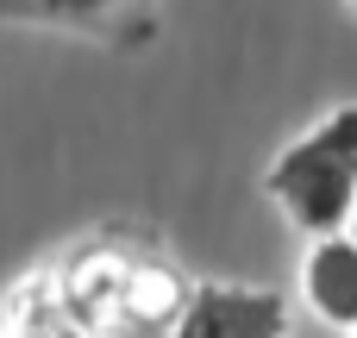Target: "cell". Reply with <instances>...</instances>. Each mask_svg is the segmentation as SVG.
I'll list each match as a JSON object with an SVG mask.
<instances>
[{"label": "cell", "instance_id": "obj_1", "mask_svg": "<svg viewBox=\"0 0 357 338\" xmlns=\"http://www.w3.org/2000/svg\"><path fill=\"white\" fill-rule=\"evenodd\" d=\"M264 194L282 207V220L307 245L345 232V220L357 207V100L333 107L326 119H314L301 138H289L270 157Z\"/></svg>", "mask_w": 357, "mask_h": 338}, {"label": "cell", "instance_id": "obj_2", "mask_svg": "<svg viewBox=\"0 0 357 338\" xmlns=\"http://www.w3.org/2000/svg\"><path fill=\"white\" fill-rule=\"evenodd\" d=\"M169 338H289V295L257 282H195L169 314Z\"/></svg>", "mask_w": 357, "mask_h": 338}, {"label": "cell", "instance_id": "obj_3", "mask_svg": "<svg viewBox=\"0 0 357 338\" xmlns=\"http://www.w3.org/2000/svg\"><path fill=\"white\" fill-rule=\"evenodd\" d=\"M157 0H0V25H50L82 38H138L151 31Z\"/></svg>", "mask_w": 357, "mask_h": 338}, {"label": "cell", "instance_id": "obj_4", "mask_svg": "<svg viewBox=\"0 0 357 338\" xmlns=\"http://www.w3.org/2000/svg\"><path fill=\"white\" fill-rule=\"evenodd\" d=\"M301 301L320 326L333 332H357V245L345 232L314 238L301 251Z\"/></svg>", "mask_w": 357, "mask_h": 338}, {"label": "cell", "instance_id": "obj_5", "mask_svg": "<svg viewBox=\"0 0 357 338\" xmlns=\"http://www.w3.org/2000/svg\"><path fill=\"white\" fill-rule=\"evenodd\" d=\"M345 238H351V245H357V207H351V220H345Z\"/></svg>", "mask_w": 357, "mask_h": 338}, {"label": "cell", "instance_id": "obj_6", "mask_svg": "<svg viewBox=\"0 0 357 338\" xmlns=\"http://www.w3.org/2000/svg\"><path fill=\"white\" fill-rule=\"evenodd\" d=\"M351 13H357V0H351Z\"/></svg>", "mask_w": 357, "mask_h": 338}, {"label": "cell", "instance_id": "obj_7", "mask_svg": "<svg viewBox=\"0 0 357 338\" xmlns=\"http://www.w3.org/2000/svg\"><path fill=\"white\" fill-rule=\"evenodd\" d=\"M351 338H357V332H351Z\"/></svg>", "mask_w": 357, "mask_h": 338}]
</instances>
